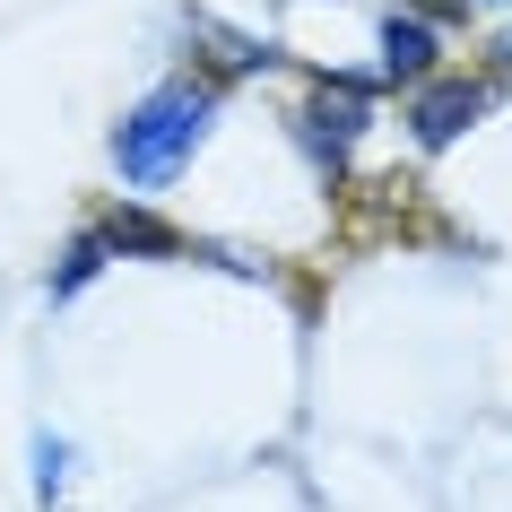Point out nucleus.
<instances>
[{"mask_svg": "<svg viewBox=\"0 0 512 512\" xmlns=\"http://www.w3.org/2000/svg\"><path fill=\"white\" fill-rule=\"evenodd\" d=\"M209 113H217V87L209 79H183V87H157L148 105L113 131V165H122V183L139 191H165L174 174L191 165V148L209 139Z\"/></svg>", "mask_w": 512, "mask_h": 512, "instance_id": "1", "label": "nucleus"}, {"mask_svg": "<svg viewBox=\"0 0 512 512\" xmlns=\"http://www.w3.org/2000/svg\"><path fill=\"white\" fill-rule=\"evenodd\" d=\"M478 113H486V87L478 79H443V87H417L408 122H417V148H452Z\"/></svg>", "mask_w": 512, "mask_h": 512, "instance_id": "2", "label": "nucleus"}, {"mask_svg": "<svg viewBox=\"0 0 512 512\" xmlns=\"http://www.w3.org/2000/svg\"><path fill=\"white\" fill-rule=\"evenodd\" d=\"M356 131H365V87H322V105H304V139L322 157H339Z\"/></svg>", "mask_w": 512, "mask_h": 512, "instance_id": "3", "label": "nucleus"}, {"mask_svg": "<svg viewBox=\"0 0 512 512\" xmlns=\"http://www.w3.org/2000/svg\"><path fill=\"white\" fill-rule=\"evenodd\" d=\"M426 70H434V27L391 9V18H382V79H408V87H417Z\"/></svg>", "mask_w": 512, "mask_h": 512, "instance_id": "4", "label": "nucleus"}, {"mask_svg": "<svg viewBox=\"0 0 512 512\" xmlns=\"http://www.w3.org/2000/svg\"><path fill=\"white\" fill-rule=\"evenodd\" d=\"M96 235H105L113 252H183V235H174L165 217H148V209H113Z\"/></svg>", "mask_w": 512, "mask_h": 512, "instance_id": "5", "label": "nucleus"}, {"mask_svg": "<svg viewBox=\"0 0 512 512\" xmlns=\"http://www.w3.org/2000/svg\"><path fill=\"white\" fill-rule=\"evenodd\" d=\"M105 252H113V243H105V235H96V226H87V235H79V243H70V252H61V270H53V296H79L87 278L105 270Z\"/></svg>", "mask_w": 512, "mask_h": 512, "instance_id": "6", "label": "nucleus"}, {"mask_svg": "<svg viewBox=\"0 0 512 512\" xmlns=\"http://www.w3.org/2000/svg\"><path fill=\"white\" fill-rule=\"evenodd\" d=\"M61 478H70V443H53V434H44V443H35V486H44V504L61 495Z\"/></svg>", "mask_w": 512, "mask_h": 512, "instance_id": "7", "label": "nucleus"}]
</instances>
